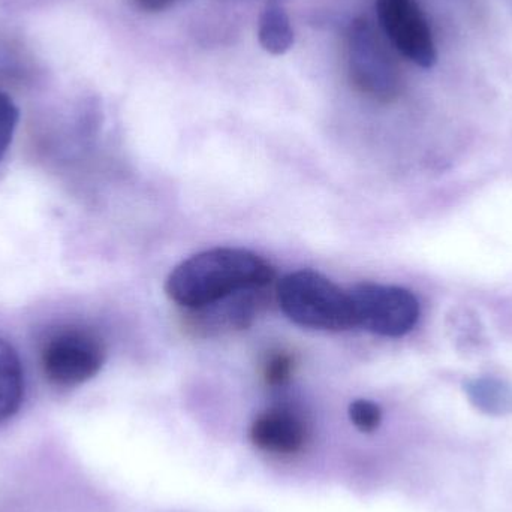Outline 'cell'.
<instances>
[{
    "instance_id": "8",
    "label": "cell",
    "mask_w": 512,
    "mask_h": 512,
    "mask_svg": "<svg viewBox=\"0 0 512 512\" xmlns=\"http://www.w3.org/2000/svg\"><path fill=\"white\" fill-rule=\"evenodd\" d=\"M306 423L288 408H273L255 418L249 438L258 450L276 456L300 453L307 442Z\"/></svg>"
},
{
    "instance_id": "1",
    "label": "cell",
    "mask_w": 512,
    "mask_h": 512,
    "mask_svg": "<svg viewBox=\"0 0 512 512\" xmlns=\"http://www.w3.org/2000/svg\"><path fill=\"white\" fill-rule=\"evenodd\" d=\"M270 262L246 249L216 248L180 262L165 282L171 301L188 310L209 306L248 289L273 282Z\"/></svg>"
},
{
    "instance_id": "9",
    "label": "cell",
    "mask_w": 512,
    "mask_h": 512,
    "mask_svg": "<svg viewBox=\"0 0 512 512\" xmlns=\"http://www.w3.org/2000/svg\"><path fill=\"white\" fill-rule=\"evenodd\" d=\"M24 373L15 349L0 339V421L17 414L23 403Z\"/></svg>"
},
{
    "instance_id": "3",
    "label": "cell",
    "mask_w": 512,
    "mask_h": 512,
    "mask_svg": "<svg viewBox=\"0 0 512 512\" xmlns=\"http://www.w3.org/2000/svg\"><path fill=\"white\" fill-rule=\"evenodd\" d=\"M349 80L358 92L378 102H391L402 92V77L369 21L358 18L346 32Z\"/></svg>"
},
{
    "instance_id": "7",
    "label": "cell",
    "mask_w": 512,
    "mask_h": 512,
    "mask_svg": "<svg viewBox=\"0 0 512 512\" xmlns=\"http://www.w3.org/2000/svg\"><path fill=\"white\" fill-rule=\"evenodd\" d=\"M265 289L237 292L209 306L189 310L186 328L197 336H215L248 328L267 303Z\"/></svg>"
},
{
    "instance_id": "15",
    "label": "cell",
    "mask_w": 512,
    "mask_h": 512,
    "mask_svg": "<svg viewBox=\"0 0 512 512\" xmlns=\"http://www.w3.org/2000/svg\"><path fill=\"white\" fill-rule=\"evenodd\" d=\"M177 0H135L138 8L146 12H161L170 8Z\"/></svg>"
},
{
    "instance_id": "14",
    "label": "cell",
    "mask_w": 512,
    "mask_h": 512,
    "mask_svg": "<svg viewBox=\"0 0 512 512\" xmlns=\"http://www.w3.org/2000/svg\"><path fill=\"white\" fill-rule=\"evenodd\" d=\"M18 119H20V113L17 105L6 93L0 92V161L11 146Z\"/></svg>"
},
{
    "instance_id": "10",
    "label": "cell",
    "mask_w": 512,
    "mask_h": 512,
    "mask_svg": "<svg viewBox=\"0 0 512 512\" xmlns=\"http://www.w3.org/2000/svg\"><path fill=\"white\" fill-rule=\"evenodd\" d=\"M258 39L261 47L271 56H283L294 47V27L282 6L271 3L261 12Z\"/></svg>"
},
{
    "instance_id": "6",
    "label": "cell",
    "mask_w": 512,
    "mask_h": 512,
    "mask_svg": "<svg viewBox=\"0 0 512 512\" xmlns=\"http://www.w3.org/2000/svg\"><path fill=\"white\" fill-rule=\"evenodd\" d=\"M376 14L391 44L409 62L423 69L438 63L432 29L417 0H376Z\"/></svg>"
},
{
    "instance_id": "5",
    "label": "cell",
    "mask_w": 512,
    "mask_h": 512,
    "mask_svg": "<svg viewBox=\"0 0 512 512\" xmlns=\"http://www.w3.org/2000/svg\"><path fill=\"white\" fill-rule=\"evenodd\" d=\"M355 327L384 337H402L414 330L420 319V303L400 286L361 283L349 291Z\"/></svg>"
},
{
    "instance_id": "12",
    "label": "cell",
    "mask_w": 512,
    "mask_h": 512,
    "mask_svg": "<svg viewBox=\"0 0 512 512\" xmlns=\"http://www.w3.org/2000/svg\"><path fill=\"white\" fill-rule=\"evenodd\" d=\"M295 358L289 352L273 351L265 357L262 364V379L271 388L283 387L294 375Z\"/></svg>"
},
{
    "instance_id": "2",
    "label": "cell",
    "mask_w": 512,
    "mask_h": 512,
    "mask_svg": "<svg viewBox=\"0 0 512 512\" xmlns=\"http://www.w3.org/2000/svg\"><path fill=\"white\" fill-rule=\"evenodd\" d=\"M276 297L282 312L301 327L322 331L355 327L351 294L316 271H295L283 277Z\"/></svg>"
},
{
    "instance_id": "11",
    "label": "cell",
    "mask_w": 512,
    "mask_h": 512,
    "mask_svg": "<svg viewBox=\"0 0 512 512\" xmlns=\"http://www.w3.org/2000/svg\"><path fill=\"white\" fill-rule=\"evenodd\" d=\"M471 402L489 415L512 414V385L495 378H480L465 385Z\"/></svg>"
},
{
    "instance_id": "4",
    "label": "cell",
    "mask_w": 512,
    "mask_h": 512,
    "mask_svg": "<svg viewBox=\"0 0 512 512\" xmlns=\"http://www.w3.org/2000/svg\"><path fill=\"white\" fill-rule=\"evenodd\" d=\"M105 357L107 351L98 334L87 328H65L45 343L42 370L57 387H77L98 375Z\"/></svg>"
},
{
    "instance_id": "13",
    "label": "cell",
    "mask_w": 512,
    "mask_h": 512,
    "mask_svg": "<svg viewBox=\"0 0 512 512\" xmlns=\"http://www.w3.org/2000/svg\"><path fill=\"white\" fill-rule=\"evenodd\" d=\"M349 418L360 432L372 433L381 426L382 411L375 402L364 399L355 400L349 406Z\"/></svg>"
}]
</instances>
